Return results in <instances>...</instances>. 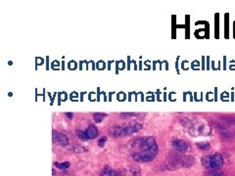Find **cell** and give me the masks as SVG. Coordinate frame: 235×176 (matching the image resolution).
Returning a JSON list of instances; mask_svg holds the SVG:
<instances>
[{"label":"cell","instance_id":"4","mask_svg":"<svg viewBox=\"0 0 235 176\" xmlns=\"http://www.w3.org/2000/svg\"><path fill=\"white\" fill-rule=\"evenodd\" d=\"M202 166L208 170H218L223 166V158L219 153L206 155L201 159Z\"/></svg>","mask_w":235,"mask_h":176},{"label":"cell","instance_id":"17","mask_svg":"<svg viewBox=\"0 0 235 176\" xmlns=\"http://www.w3.org/2000/svg\"><path fill=\"white\" fill-rule=\"evenodd\" d=\"M66 115H67V117H68L69 118H72L73 115H74V114H73V113H66Z\"/></svg>","mask_w":235,"mask_h":176},{"label":"cell","instance_id":"14","mask_svg":"<svg viewBox=\"0 0 235 176\" xmlns=\"http://www.w3.org/2000/svg\"><path fill=\"white\" fill-rule=\"evenodd\" d=\"M206 176H225V175L221 170H212L211 172H209Z\"/></svg>","mask_w":235,"mask_h":176},{"label":"cell","instance_id":"12","mask_svg":"<svg viewBox=\"0 0 235 176\" xmlns=\"http://www.w3.org/2000/svg\"><path fill=\"white\" fill-rule=\"evenodd\" d=\"M55 166L58 168H61V169H67V168L70 167V163L69 162H65V163H54Z\"/></svg>","mask_w":235,"mask_h":176},{"label":"cell","instance_id":"5","mask_svg":"<svg viewBox=\"0 0 235 176\" xmlns=\"http://www.w3.org/2000/svg\"><path fill=\"white\" fill-rule=\"evenodd\" d=\"M182 125L185 126L186 128L189 130V132H191L196 135H206V134L210 133V127L203 121H192V119H183L182 121Z\"/></svg>","mask_w":235,"mask_h":176},{"label":"cell","instance_id":"15","mask_svg":"<svg viewBox=\"0 0 235 176\" xmlns=\"http://www.w3.org/2000/svg\"><path fill=\"white\" fill-rule=\"evenodd\" d=\"M106 141H107V137L103 136V137L100 138L99 141H98V145H99V147H104V145H105Z\"/></svg>","mask_w":235,"mask_h":176},{"label":"cell","instance_id":"9","mask_svg":"<svg viewBox=\"0 0 235 176\" xmlns=\"http://www.w3.org/2000/svg\"><path fill=\"white\" fill-rule=\"evenodd\" d=\"M124 176H141L140 168L137 166H131L128 167L124 172Z\"/></svg>","mask_w":235,"mask_h":176},{"label":"cell","instance_id":"10","mask_svg":"<svg viewBox=\"0 0 235 176\" xmlns=\"http://www.w3.org/2000/svg\"><path fill=\"white\" fill-rule=\"evenodd\" d=\"M196 146L198 149L203 150V151H208L211 148V145L208 142H198V143H196Z\"/></svg>","mask_w":235,"mask_h":176},{"label":"cell","instance_id":"18","mask_svg":"<svg viewBox=\"0 0 235 176\" xmlns=\"http://www.w3.org/2000/svg\"><path fill=\"white\" fill-rule=\"evenodd\" d=\"M53 176H55V170L53 169Z\"/></svg>","mask_w":235,"mask_h":176},{"label":"cell","instance_id":"6","mask_svg":"<svg viewBox=\"0 0 235 176\" xmlns=\"http://www.w3.org/2000/svg\"><path fill=\"white\" fill-rule=\"evenodd\" d=\"M98 135V129L93 124H90L87 129L85 130H77V136L81 140H91L94 139Z\"/></svg>","mask_w":235,"mask_h":176},{"label":"cell","instance_id":"2","mask_svg":"<svg viewBox=\"0 0 235 176\" xmlns=\"http://www.w3.org/2000/svg\"><path fill=\"white\" fill-rule=\"evenodd\" d=\"M194 163V158L191 156H180V154H174L170 157L166 163V168L169 170H175L180 167H189Z\"/></svg>","mask_w":235,"mask_h":176},{"label":"cell","instance_id":"3","mask_svg":"<svg viewBox=\"0 0 235 176\" xmlns=\"http://www.w3.org/2000/svg\"><path fill=\"white\" fill-rule=\"evenodd\" d=\"M140 129H142V124L139 122H132L128 125H120L114 126L110 129L111 135L114 137H124L128 136L130 134L138 132Z\"/></svg>","mask_w":235,"mask_h":176},{"label":"cell","instance_id":"1","mask_svg":"<svg viewBox=\"0 0 235 176\" xmlns=\"http://www.w3.org/2000/svg\"><path fill=\"white\" fill-rule=\"evenodd\" d=\"M130 148L133 149L131 158L137 163L151 162L156 158L159 151L156 139L151 136L136 138L131 142Z\"/></svg>","mask_w":235,"mask_h":176},{"label":"cell","instance_id":"7","mask_svg":"<svg viewBox=\"0 0 235 176\" xmlns=\"http://www.w3.org/2000/svg\"><path fill=\"white\" fill-rule=\"evenodd\" d=\"M171 145H173V148L179 154H186L191 151V146L188 143L182 139H177V138H174L171 141Z\"/></svg>","mask_w":235,"mask_h":176},{"label":"cell","instance_id":"13","mask_svg":"<svg viewBox=\"0 0 235 176\" xmlns=\"http://www.w3.org/2000/svg\"><path fill=\"white\" fill-rule=\"evenodd\" d=\"M106 117V114H102V113H95L93 115V118H94V121L96 122H101L102 119Z\"/></svg>","mask_w":235,"mask_h":176},{"label":"cell","instance_id":"8","mask_svg":"<svg viewBox=\"0 0 235 176\" xmlns=\"http://www.w3.org/2000/svg\"><path fill=\"white\" fill-rule=\"evenodd\" d=\"M52 136H53V142L56 144L62 145V146H67L69 144V139L65 134L59 132L57 130H53L52 132Z\"/></svg>","mask_w":235,"mask_h":176},{"label":"cell","instance_id":"16","mask_svg":"<svg viewBox=\"0 0 235 176\" xmlns=\"http://www.w3.org/2000/svg\"><path fill=\"white\" fill-rule=\"evenodd\" d=\"M122 118H129V117H134L137 114L135 113H122Z\"/></svg>","mask_w":235,"mask_h":176},{"label":"cell","instance_id":"11","mask_svg":"<svg viewBox=\"0 0 235 176\" xmlns=\"http://www.w3.org/2000/svg\"><path fill=\"white\" fill-rule=\"evenodd\" d=\"M101 176H114V170L112 169L111 167L106 166V167L102 170Z\"/></svg>","mask_w":235,"mask_h":176}]
</instances>
